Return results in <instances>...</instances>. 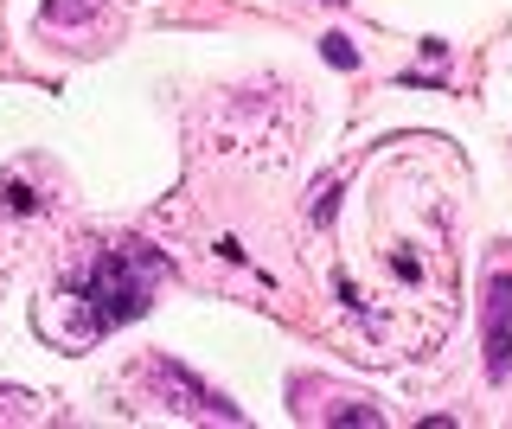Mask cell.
<instances>
[{
    "mask_svg": "<svg viewBox=\"0 0 512 429\" xmlns=\"http://www.w3.org/2000/svg\"><path fill=\"white\" fill-rule=\"evenodd\" d=\"M167 282V257L148 244H116V250H103L90 269V282H84V308H90V327H122V321H135L141 308L154 301V289Z\"/></svg>",
    "mask_w": 512,
    "mask_h": 429,
    "instance_id": "1",
    "label": "cell"
},
{
    "mask_svg": "<svg viewBox=\"0 0 512 429\" xmlns=\"http://www.w3.org/2000/svg\"><path fill=\"white\" fill-rule=\"evenodd\" d=\"M512 372V276L493 269L487 276V378L506 385Z\"/></svg>",
    "mask_w": 512,
    "mask_h": 429,
    "instance_id": "2",
    "label": "cell"
},
{
    "mask_svg": "<svg viewBox=\"0 0 512 429\" xmlns=\"http://www.w3.org/2000/svg\"><path fill=\"white\" fill-rule=\"evenodd\" d=\"M160 385H167L173 397H186V404L180 410H212V417H224V423H237V404H224V397H212V391H199V385H192V378L180 372V365H160Z\"/></svg>",
    "mask_w": 512,
    "mask_h": 429,
    "instance_id": "3",
    "label": "cell"
},
{
    "mask_svg": "<svg viewBox=\"0 0 512 429\" xmlns=\"http://www.w3.org/2000/svg\"><path fill=\"white\" fill-rule=\"evenodd\" d=\"M45 20H58V26L96 20V0H45Z\"/></svg>",
    "mask_w": 512,
    "mask_h": 429,
    "instance_id": "4",
    "label": "cell"
},
{
    "mask_svg": "<svg viewBox=\"0 0 512 429\" xmlns=\"http://www.w3.org/2000/svg\"><path fill=\"white\" fill-rule=\"evenodd\" d=\"M320 52H327V65H340V71L352 65V58H359V52H352V45H346L340 33H333V39H320Z\"/></svg>",
    "mask_w": 512,
    "mask_h": 429,
    "instance_id": "5",
    "label": "cell"
}]
</instances>
